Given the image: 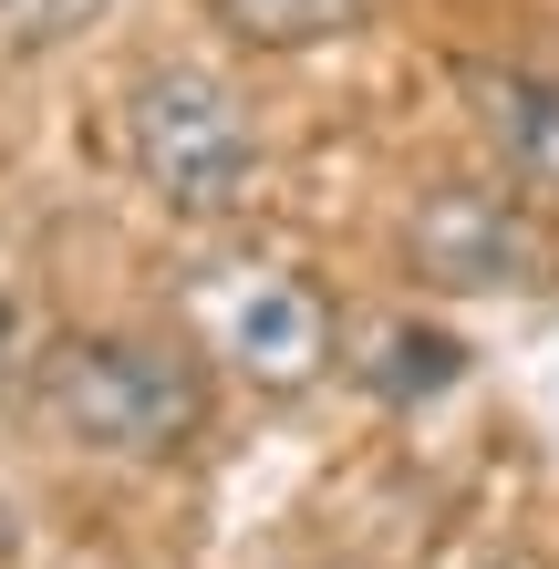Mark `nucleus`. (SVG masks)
Wrapping results in <instances>:
<instances>
[{"mask_svg": "<svg viewBox=\"0 0 559 569\" xmlns=\"http://www.w3.org/2000/svg\"><path fill=\"white\" fill-rule=\"evenodd\" d=\"M42 352H52V331H42V311L0 280V405L11 393H31V373H42Z\"/></svg>", "mask_w": 559, "mask_h": 569, "instance_id": "6e6552de", "label": "nucleus"}, {"mask_svg": "<svg viewBox=\"0 0 559 569\" xmlns=\"http://www.w3.org/2000/svg\"><path fill=\"white\" fill-rule=\"evenodd\" d=\"M477 569H529V559H477Z\"/></svg>", "mask_w": 559, "mask_h": 569, "instance_id": "9d476101", "label": "nucleus"}, {"mask_svg": "<svg viewBox=\"0 0 559 569\" xmlns=\"http://www.w3.org/2000/svg\"><path fill=\"white\" fill-rule=\"evenodd\" d=\"M83 0H0V52H31V42H52L62 21H73Z\"/></svg>", "mask_w": 559, "mask_h": 569, "instance_id": "1a4fd4ad", "label": "nucleus"}, {"mask_svg": "<svg viewBox=\"0 0 559 569\" xmlns=\"http://www.w3.org/2000/svg\"><path fill=\"white\" fill-rule=\"evenodd\" d=\"M467 114H477L487 166L559 228V73H529V62H467Z\"/></svg>", "mask_w": 559, "mask_h": 569, "instance_id": "39448f33", "label": "nucleus"}, {"mask_svg": "<svg viewBox=\"0 0 559 569\" xmlns=\"http://www.w3.org/2000/svg\"><path fill=\"white\" fill-rule=\"evenodd\" d=\"M114 136H124V166L146 177V197L187 228L249 218L259 177H270L249 93L228 73H208V62H146L114 104Z\"/></svg>", "mask_w": 559, "mask_h": 569, "instance_id": "f03ea898", "label": "nucleus"}, {"mask_svg": "<svg viewBox=\"0 0 559 569\" xmlns=\"http://www.w3.org/2000/svg\"><path fill=\"white\" fill-rule=\"evenodd\" d=\"M228 42H249V52H321V42H342V31H363L373 21V0H208Z\"/></svg>", "mask_w": 559, "mask_h": 569, "instance_id": "423d86ee", "label": "nucleus"}, {"mask_svg": "<svg viewBox=\"0 0 559 569\" xmlns=\"http://www.w3.org/2000/svg\"><path fill=\"white\" fill-rule=\"evenodd\" d=\"M549 259H559V228L508 177H446V187H415L405 208V280L425 290H456V300L539 290Z\"/></svg>", "mask_w": 559, "mask_h": 569, "instance_id": "20e7f679", "label": "nucleus"}, {"mask_svg": "<svg viewBox=\"0 0 559 569\" xmlns=\"http://www.w3.org/2000/svg\"><path fill=\"white\" fill-rule=\"evenodd\" d=\"M31 405L62 446L114 466H177L208 435V362L156 331H52Z\"/></svg>", "mask_w": 559, "mask_h": 569, "instance_id": "f257e3e1", "label": "nucleus"}, {"mask_svg": "<svg viewBox=\"0 0 559 569\" xmlns=\"http://www.w3.org/2000/svg\"><path fill=\"white\" fill-rule=\"evenodd\" d=\"M197 331H208V362H228L259 393H311L342 362L332 290L290 259H218L197 280Z\"/></svg>", "mask_w": 559, "mask_h": 569, "instance_id": "7ed1b4c3", "label": "nucleus"}, {"mask_svg": "<svg viewBox=\"0 0 559 569\" xmlns=\"http://www.w3.org/2000/svg\"><path fill=\"white\" fill-rule=\"evenodd\" d=\"M373 352H383V362H363V383H373V393H393V405H415V393H446V383H456V362H467L446 331H425V321L373 331Z\"/></svg>", "mask_w": 559, "mask_h": 569, "instance_id": "0eeeda50", "label": "nucleus"}, {"mask_svg": "<svg viewBox=\"0 0 559 569\" xmlns=\"http://www.w3.org/2000/svg\"><path fill=\"white\" fill-rule=\"evenodd\" d=\"M321 569H373V559H321Z\"/></svg>", "mask_w": 559, "mask_h": 569, "instance_id": "9b49d317", "label": "nucleus"}]
</instances>
